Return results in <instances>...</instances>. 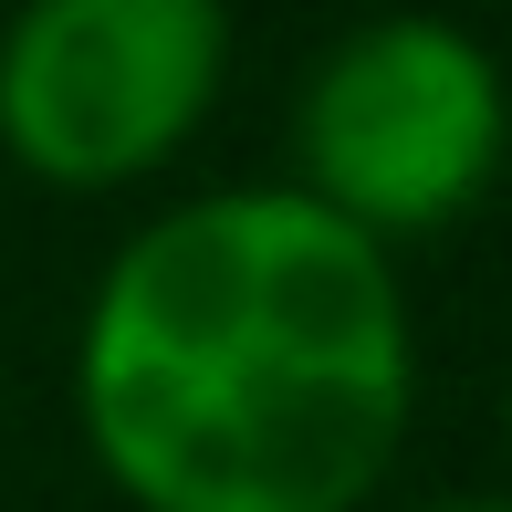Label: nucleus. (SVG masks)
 Returning a JSON list of instances; mask_svg holds the SVG:
<instances>
[{"label":"nucleus","instance_id":"5","mask_svg":"<svg viewBox=\"0 0 512 512\" xmlns=\"http://www.w3.org/2000/svg\"><path fill=\"white\" fill-rule=\"evenodd\" d=\"M502 450H512V387H502Z\"/></svg>","mask_w":512,"mask_h":512},{"label":"nucleus","instance_id":"2","mask_svg":"<svg viewBox=\"0 0 512 512\" xmlns=\"http://www.w3.org/2000/svg\"><path fill=\"white\" fill-rule=\"evenodd\" d=\"M293 147H304L293 189L314 209H335L377 251L429 241L492 199L512 157V84L481 32L439 11H387L324 42L304 105H293Z\"/></svg>","mask_w":512,"mask_h":512},{"label":"nucleus","instance_id":"4","mask_svg":"<svg viewBox=\"0 0 512 512\" xmlns=\"http://www.w3.org/2000/svg\"><path fill=\"white\" fill-rule=\"evenodd\" d=\"M418 512H512V502H418Z\"/></svg>","mask_w":512,"mask_h":512},{"label":"nucleus","instance_id":"1","mask_svg":"<svg viewBox=\"0 0 512 512\" xmlns=\"http://www.w3.org/2000/svg\"><path fill=\"white\" fill-rule=\"evenodd\" d=\"M408 293L304 189H209L105 262L74 418L136 512H366L408 439Z\"/></svg>","mask_w":512,"mask_h":512},{"label":"nucleus","instance_id":"3","mask_svg":"<svg viewBox=\"0 0 512 512\" xmlns=\"http://www.w3.org/2000/svg\"><path fill=\"white\" fill-rule=\"evenodd\" d=\"M220 0H21L0 21V147L42 189H126L220 105Z\"/></svg>","mask_w":512,"mask_h":512}]
</instances>
